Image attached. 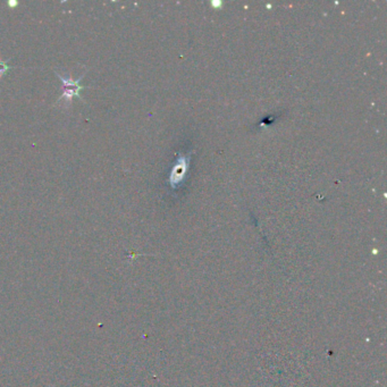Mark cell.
<instances>
[{
    "mask_svg": "<svg viewBox=\"0 0 387 387\" xmlns=\"http://www.w3.org/2000/svg\"><path fill=\"white\" fill-rule=\"evenodd\" d=\"M7 5H8L9 8H15V7L19 6V2H17V1H13V0H9V1L7 2Z\"/></svg>",
    "mask_w": 387,
    "mask_h": 387,
    "instance_id": "4",
    "label": "cell"
},
{
    "mask_svg": "<svg viewBox=\"0 0 387 387\" xmlns=\"http://www.w3.org/2000/svg\"><path fill=\"white\" fill-rule=\"evenodd\" d=\"M55 75L60 79L61 91H63L59 99L57 100L56 105L63 103V107L65 108V107H70L72 105V101H73L74 98H78L79 101H83L81 91L83 89H85V86H82L79 82L82 81L85 74L81 75L77 79L72 78L71 77H64V75L59 74L56 71H55Z\"/></svg>",
    "mask_w": 387,
    "mask_h": 387,
    "instance_id": "1",
    "label": "cell"
},
{
    "mask_svg": "<svg viewBox=\"0 0 387 387\" xmlns=\"http://www.w3.org/2000/svg\"><path fill=\"white\" fill-rule=\"evenodd\" d=\"M185 172H186V162L184 161V159H183L182 161L177 162V165H176L175 168L173 169V173L171 175V183L173 186L177 184L179 181H182V178L184 177Z\"/></svg>",
    "mask_w": 387,
    "mask_h": 387,
    "instance_id": "2",
    "label": "cell"
},
{
    "mask_svg": "<svg viewBox=\"0 0 387 387\" xmlns=\"http://www.w3.org/2000/svg\"><path fill=\"white\" fill-rule=\"evenodd\" d=\"M9 60H2L0 59V79H1L5 75L7 74V72L9 70H12L13 67H10L8 65Z\"/></svg>",
    "mask_w": 387,
    "mask_h": 387,
    "instance_id": "3",
    "label": "cell"
}]
</instances>
